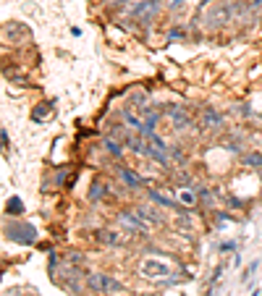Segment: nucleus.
Masks as SVG:
<instances>
[{"label": "nucleus", "instance_id": "20", "mask_svg": "<svg viewBox=\"0 0 262 296\" xmlns=\"http://www.w3.org/2000/svg\"><path fill=\"white\" fill-rule=\"evenodd\" d=\"M6 207H8V212H11V215H21V212H24V202H21L19 197H11Z\"/></svg>", "mask_w": 262, "mask_h": 296}, {"label": "nucleus", "instance_id": "16", "mask_svg": "<svg viewBox=\"0 0 262 296\" xmlns=\"http://www.w3.org/2000/svg\"><path fill=\"white\" fill-rule=\"evenodd\" d=\"M126 144H129V150L136 152V155H144L147 157V144L142 136H126Z\"/></svg>", "mask_w": 262, "mask_h": 296}, {"label": "nucleus", "instance_id": "13", "mask_svg": "<svg viewBox=\"0 0 262 296\" xmlns=\"http://www.w3.org/2000/svg\"><path fill=\"white\" fill-rule=\"evenodd\" d=\"M176 197L184 207H194L197 204V191L194 189H176Z\"/></svg>", "mask_w": 262, "mask_h": 296}, {"label": "nucleus", "instance_id": "25", "mask_svg": "<svg viewBox=\"0 0 262 296\" xmlns=\"http://www.w3.org/2000/svg\"><path fill=\"white\" fill-rule=\"evenodd\" d=\"M249 6H252V8H259V6H262V0H249Z\"/></svg>", "mask_w": 262, "mask_h": 296}, {"label": "nucleus", "instance_id": "1", "mask_svg": "<svg viewBox=\"0 0 262 296\" xmlns=\"http://www.w3.org/2000/svg\"><path fill=\"white\" fill-rule=\"evenodd\" d=\"M139 272H142V278L160 280V283H173V280H176V275H173V265H170L168 259H157V257H147V259H142Z\"/></svg>", "mask_w": 262, "mask_h": 296}, {"label": "nucleus", "instance_id": "5", "mask_svg": "<svg viewBox=\"0 0 262 296\" xmlns=\"http://www.w3.org/2000/svg\"><path fill=\"white\" fill-rule=\"evenodd\" d=\"M165 113L170 116V121H173V129H186L191 126V118H189V113L181 108V105H168Z\"/></svg>", "mask_w": 262, "mask_h": 296}, {"label": "nucleus", "instance_id": "6", "mask_svg": "<svg viewBox=\"0 0 262 296\" xmlns=\"http://www.w3.org/2000/svg\"><path fill=\"white\" fill-rule=\"evenodd\" d=\"M3 34H6L11 42H24V40H29V29H27L24 24H19V21H11V24H6Z\"/></svg>", "mask_w": 262, "mask_h": 296}, {"label": "nucleus", "instance_id": "15", "mask_svg": "<svg viewBox=\"0 0 262 296\" xmlns=\"http://www.w3.org/2000/svg\"><path fill=\"white\" fill-rule=\"evenodd\" d=\"M108 191H110V189L102 184V181H95V184L89 186V199H92V202H100V199H105Z\"/></svg>", "mask_w": 262, "mask_h": 296}, {"label": "nucleus", "instance_id": "21", "mask_svg": "<svg viewBox=\"0 0 262 296\" xmlns=\"http://www.w3.org/2000/svg\"><path fill=\"white\" fill-rule=\"evenodd\" d=\"M123 118H126V123L131 129H136V131H142V126H144V121L142 118H136L134 113H123Z\"/></svg>", "mask_w": 262, "mask_h": 296}, {"label": "nucleus", "instance_id": "11", "mask_svg": "<svg viewBox=\"0 0 262 296\" xmlns=\"http://www.w3.org/2000/svg\"><path fill=\"white\" fill-rule=\"evenodd\" d=\"M223 123V118L218 116V113H215L212 108H204V113H202V126L204 129H218Z\"/></svg>", "mask_w": 262, "mask_h": 296}, {"label": "nucleus", "instance_id": "14", "mask_svg": "<svg viewBox=\"0 0 262 296\" xmlns=\"http://www.w3.org/2000/svg\"><path fill=\"white\" fill-rule=\"evenodd\" d=\"M123 291V286L116 280V278H110V275H102V293H110V296H116V293H121Z\"/></svg>", "mask_w": 262, "mask_h": 296}, {"label": "nucleus", "instance_id": "17", "mask_svg": "<svg viewBox=\"0 0 262 296\" xmlns=\"http://www.w3.org/2000/svg\"><path fill=\"white\" fill-rule=\"evenodd\" d=\"M102 275H105V272H89L87 275V288L95 291V293H102Z\"/></svg>", "mask_w": 262, "mask_h": 296}, {"label": "nucleus", "instance_id": "12", "mask_svg": "<svg viewBox=\"0 0 262 296\" xmlns=\"http://www.w3.org/2000/svg\"><path fill=\"white\" fill-rule=\"evenodd\" d=\"M118 173H121V178H123V184H126L129 189H139V186L144 184V181H142L139 176H136V173H134V170H129V168H121V170H118Z\"/></svg>", "mask_w": 262, "mask_h": 296}, {"label": "nucleus", "instance_id": "4", "mask_svg": "<svg viewBox=\"0 0 262 296\" xmlns=\"http://www.w3.org/2000/svg\"><path fill=\"white\" fill-rule=\"evenodd\" d=\"M157 11H160V0H142V3H136V8H134V19L142 21V24H150Z\"/></svg>", "mask_w": 262, "mask_h": 296}, {"label": "nucleus", "instance_id": "23", "mask_svg": "<svg viewBox=\"0 0 262 296\" xmlns=\"http://www.w3.org/2000/svg\"><path fill=\"white\" fill-rule=\"evenodd\" d=\"M68 262H71V265H82V262H84V257H82V254H74V252H71V254H68Z\"/></svg>", "mask_w": 262, "mask_h": 296}, {"label": "nucleus", "instance_id": "22", "mask_svg": "<svg viewBox=\"0 0 262 296\" xmlns=\"http://www.w3.org/2000/svg\"><path fill=\"white\" fill-rule=\"evenodd\" d=\"M246 165H262V155H259V152L249 155V157H246Z\"/></svg>", "mask_w": 262, "mask_h": 296}, {"label": "nucleus", "instance_id": "2", "mask_svg": "<svg viewBox=\"0 0 262 296\" xmlns=\"http://www.w3.org/2000/svg\"><path fill=\"white\" fill-rule=\"evenodd\" d=\"M6 236L16 244H34L37 241V228L29 223H8L6 225Z\"/></svg>", "mask_w": 262, "mask_h": 296}, {"label": "nucleus", "instance_id": "26", "mask_svg": "<svg viewBox=\"0 0 262 296\" xmlns=\"http://www.w3.org/2000/svg\"><path fill=\"white\" fill-rule=\"evenodd\" d=\"M184 0H170V8H176V6H181Z\"/></svg>", "mask_w": 262, "mask_h": 296}, {"label": "nucleus", "instance_id": "10", "mask_svg": "<svg viewBox=\"0 0 262 296\" xmlns=\"http://www.w3.org/2000/svg\"><path fill=\"white\" fill-rule=\"evenodd\" d=\"M150 197H152V202H157V204H160V207H168V210H181L176 199L165 197L163 191H157V189H150Z\"/></svg>", "mask_w": 262, "mask_h": 296}, {"label": "nucleus", "instance_id": "19", "mask_svg": "<svg viewBox=\"0 0 262 296\" xmlns=\"http://www.w3.org/2000/svg\"><path fill=\"white\" fill-rule=\"evenodd\" d=\"M102 144H105V150H108L110 155H116V157H121V155H123L121 142H118V139H113V136H105V142H102Z\"/></svg>", "mask_w": 262, "mask_h": 296}, {"label": "nucleus", "instance_id": "7", "mask_svg": "<svg viewBox=\"0 0 262 296\" xmlns=\"http://www.w3.org/2000/svg\"><path fill=\"white\" fill-rule=\"evenodd\" d=\"M231 14H233V6H231V3L218 6V8L210 14V27H220V24H225V21H231Z\"/></svg>", "mask_w": 262, "mask_h": 296}, {"label": "nucleus", "instance_id": "24", "mask_svg": "<svg viewBox=\"0 0 262 296\" xmlns=\"http://www.w3.org/2000/svg\"><path fill=\"white\" fill-rule=\"evenodd\" d=\"M170 40H184V29H173L170 32Z\"/></svg>", "mask_w": 262, "mask_h": 296}, {"label": "nucleus", "instance_id": "9", "mask_svg": "<svg viewBox=\"0 0 262 296\" xmlns=\"http://www.w3.org/2000/svg\"><path fill=\"white\" fill-rule=\"evenodd\" d=\"M134 212L139 215L144 223H150V225H160V223H163V215L157 212V210H152V207H147V204H142V207H134Z\"/></svg>", "mask_w": 262, "mask_h": 296}, {"label": "nucleus", "instance_id": "18", "mask_svg": "<svg viewBox=\"0 0 262 296\" xmlns=\"http://www.w3.org/2000/svg\"><path fill=\"white\" fill-rule=\"evenodd\" d=\"M50 113H53V102H40V105L37 108H34V113H32V118L34 121H45V118H48L50 116Z\"/></svg>", "mask_w": 262, "mask_h": 296}, {"label": "nucleus", "instance_id": "8", "mask_svg": "<svg viewBox=\"0 0 262 296\" xmlns=\"http://www.w3.org/2000/svg\"><path fill=\"white\" fill-rule=\"evenodd\" d=\"M95 238H97L100 244H105V246H118V244H123L121 233H118V231H110V228H100V231H95Z\"/></svg>", "mask_w": 262, "mask_h": 296}, {"label": "nucleus", "instance_id": "3", "mask_svg": "<svg viewBox=\"0 0 262 296\" xmlns=\"http://www.w3.org/2000/svg\"><path fill=\"white\" fill-rule=\"evenodd\" d=\"M116 223L121 225V228L131 231V233H147V231H150V223H144L134 210H121L116 215Z\"/></svg>", "mask_w": 262, "mask_h": 296}]
</instances>
